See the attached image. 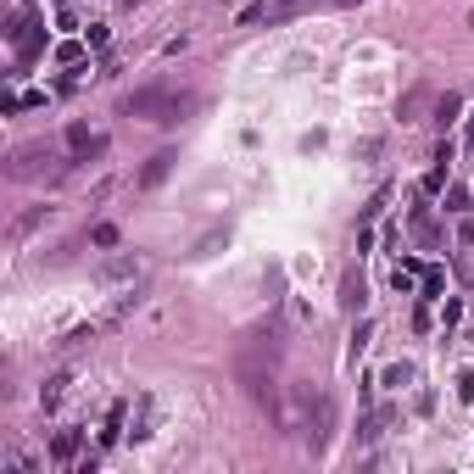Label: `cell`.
Returning a JSON list of instances; mask_svg holds the SVG:
<instances>
[{
    "label": "cell",
    "mask_w": 474,
    "mask_h": 474,
    "mask_svg": "<svg viewBox=\"0 0 474 474\" xmlns=\"http://www.w3.org/2000/svg\"><path fill=\"white\" fill-rule=\"evenodd\" d=\"M168 168H173V151H157V157L145 162V173H139V184H145V190H151V184H162V179H168Z\"/></svg>",
    "instance_id": "1"
},
{
    "label": "cell",
    "mask_w": 474,
    "mask_h": 474,
    "mask_svg": "<svg viewBox=\"0 0 474 474\" xmlns=\"http://www.w3.org/2000/svg\"><path fill=\"white\" fill-rule=\"evenodd\" d=\"M458 396H463V402L474 396V374H463V379H458Z\"/></svg>",
    "instance_id": "2"
},
{
    "label": "cell",
    "mask_w": 474,
    "mask_h": 474,
    "mask_svg": "<svg viewBox=\"0 0 474 474\" xmlns=\"http://www.w3.org/2000/svg\"><path fill=\"white\" fill-rule=\"evenodd\" d=\"M340 6H357V0H340Z\"/></svg>",
    "instance_id": "3"
}]
</instances>
